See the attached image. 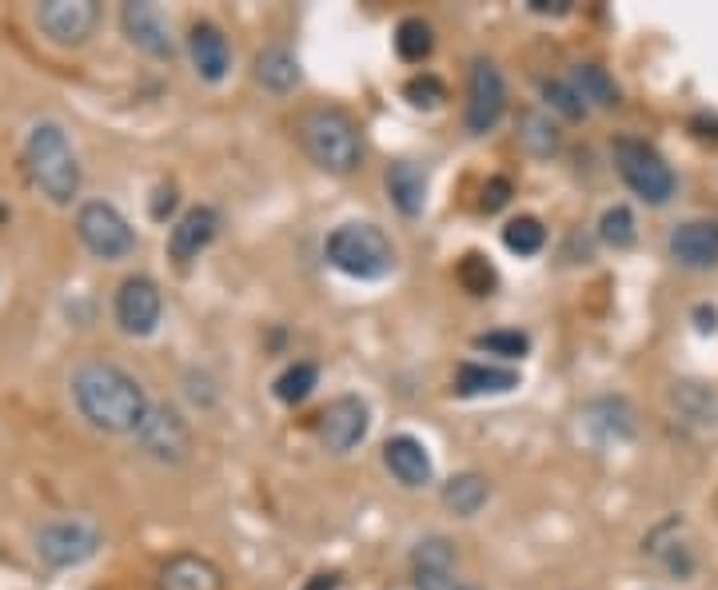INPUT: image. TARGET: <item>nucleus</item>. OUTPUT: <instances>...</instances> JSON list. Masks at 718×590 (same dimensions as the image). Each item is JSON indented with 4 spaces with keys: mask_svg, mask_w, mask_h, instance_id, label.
I'll use <instances>...</instances> for the list:
<instances>
[{
    "mask_svg": "<svg viewBox=\"0 0 718 590\" xmlns=\"http://www.w3.org/2000/svg\"><path fill=\"white\" fill-rule=\"evenodd\" d=\"M316 383H320V367L316 363H296L276 379V399L280 403H304Z\"/></svg>",
    "mask_w": 718,
    "mask_h": 590,
    "instance_id": "29",
    "label": "nucleus"
},
{
    "mask_svg": "<svg viewBox=\"0 0 718 590\" xmlns=\"http://www.w3.org/2000/svg\"><path fill=\"white\" fill-rule=\"evenodd\" d=\"M615 168L627 180V188L643 196L647 204H667L675 196V172L647 140H635V136L615 140Z\"/></svg>",
    "mask_w": 718,
    "mask_h": 590,
    "instance_id": "5",
    "label": "nucleus"
},
{
    "mask_svg": "<svg viewBox=\"0 0 718 590\" xmlns=\"http://www.w3.org/2000/svg\"><path fill=\"white\" fill-rule=\"evenodd\" d=\"M479 351H491V355H503V359H523L531 351V339L523 331H487L475 339Z\"/></svg>",
    "mask_w": 718,
    "mask_h": 590,
    "instance_id": "31",
    "label": "nucleus"
},
{
    "mask_svg": "<svg viewBox=\"0 0 718 590\" xmlns=\"http://www.w3.org/2000/svg\"><path fill=\"white\" fill-rule=\"evenodd\" d=\"M671 256L691 268V272H707L718 268V220H691L679 224L671 232Z\"/></svg>",
    "mask_w": 718,
    "mask_h": 590,
    "instance_id": "15",
    "label": "nucleus"
},
{
    "mask_svg": "<svg viewBox=\"0 0 718 590\" xmlns=\"http://www.w3.org/2000/svg\"><path fill=\"white\" fill-rule=\"evenodd\" d=\"M519 140H523V148L531 152V156H551V152H559V128H555V120L551 116H543V112H523L519 116Z\"/></svg>",
    "mask_w": 718,
    "mask_h": 590,
    "instance_id": "25",
    "label": "nucleus"
},
{
    "mask_svg": "<svg viewBox=\"0 0 718 590\" xmlns=\"http://www.w3.org/2000/svg\"><path fill=\"white\" fill-rule=\"evenodd\" d=\"M367 427H371V411L359 395H340L320 415V439L336 455H348L352 447H359L367 439Z\"/></svg>",
    "mask_w": 718,
    "mask_h": 590,
    "instance_id": "12",
    "label": "nucleus"
},
{
    "mask_svg": "<svg viewBox=\"0 0 718 590\" xmlns=\"http://www.w3.org/2000/svg\"><path fill=\"white\" fill-rule=\"evenodd\" d=\"M435 48V36H431V24L419 20V16H407L399 28H395V52L407 60V64H419L427 60Z\"/></svg>",
    "mask_w": 718,
    "mask_h": 590,
    "instance_id": "27",
    "label": "nucleus"
},
{
    "mask_svg": "<svg viewBox=\"0 0 718 590\" xmlns=\"http://www.w3.org/2000/svg\"><path fill=\"white\" fill-rule=\"evenodd\" d=\"M459 284L471 295H491V288H495V268H491L483 256H463V264H459Z\"/></svg>",
    "mask_w": 718,
    "mask_h": 590,
    "instance_id": "33",
    "label": "nucleus"
},
{
    "mask_svg": "<svg viewBox=\"0 0 718 590\" xmlns=\"http://www.w3.org/2000/svg\"><path fill=\"white\" fill-rule=\"evenodd\" d=\"M188 52H192L196 76L208 80V84H220L228 76V68H232V48H228L224 32L216 24H208V20H196L188 28Z\"/></svg>",
    "mask_w": 718,
    "mask_h": 590,
    "instance_id": "14",
    "label": "nucleus"
},
{
    "mask_svg": "<svg viewBox=\"0 0 718 590\" xmlns=\"http://www.w3.org/2000/svg\"><path fill=\"white\" fill-rule=\"evenodd\" d=\"M72 399L80 415L108 435H136L144 415H148V395L144 387L116 363H80L72 371Z\"/></svg>",
    "mask_w": 718,
    "mask_h": 590,
    "instance_id": "1",
    "label": "nucleus"
},
{
    "mask_svg": "<svg viewBox=\"0 0 718 590\" xmlns=\"http://www.w3.org/2000/svg\"><path fill=\"white\" fill-rule=\"evenodd\" d=\"M136 443L144 447V455H152L156 463H168V467H176L192 455V431H188L184 415L168 403L148 407V415L136 431Z\"/></svg>",
    "mask_w": 718,
    "mask_h": 590,
    "instance_id": "8",
    "label": "nucleus"
},
{
    "mask_svg": "<svg viewBox=\"0 0 718 590\" xmlns=\"http://www.w3.org/2000/svg\"><path fill=\"white\" fill-rule=\"evenodd\" d=\"M120 24H124L128 40H132L140 52H148V56H156V60H172L176 40H172V24H168L164 8H156V4H148V0H132V4L120 8Z\"/></svg>",
    "mask_w": 718,
    "mask_h": 590,
    "instance_id": "13",
    "label": "nucleus"
},
{
    "mask_svg": "<svg viewBox=\"0 0 718 590\" xmlns=\"http://www.w3.org/2000/svg\"><path fill=\"white\" fill-rule=\"evenodd\" d=\"M587 423L599 427L607 439H631L635 435V415L623 399H603V403L587 407Z\"/></svg>",
    "mask_w": 718,
    "mask_h": 590,
    "instance_id": "26",
    "label": "nucleus"
},
{
    "mask_svg": "<svg viewBox=\"0 0 718 590\" xmlns=\"http://www.w3.org/2000/svg\"><path fill=\"white\" fill-rule=\"evenodd\" d=\"M671 407H675L679 419L691 423V427H703V431L718 427V391L711 383H695V379L675 383V387H671Z\"/></svg>",
    "mask_w": 718,
    "mask_h": 590,
    "instance_id": "19",
    "label": "nucleus"
},
{
    "mask_svg": "<svg viewBox=\"0 0 718 590\" xmlns=\"http://www.w3.org/2000/svg\"><path fill=\"white\" fill-rule=\"evenodd\" d=\"M543 96H547V104H551L555 112H563L567 120H583V116H587V104L575 96V88H571V84L547 80V84H543Z\"/></svg>",
    "mask_w": 718,
    "mask_h": 590,
    "instance_id": "35",
    "label": "nucleus"
},
{
    "mask_svg": "<svg viewBox=\"0 0 718 590\" xmlns=\"http://www.w3.org/2000/svg\"><path fill=\"white\" fill-rule=\"evenodd\" d=\"M387 196L403 216H419L427 204V172L411 160H399L387 168Z\"/></svg>",
    "mask_w": 718,
    "mask_h": 590,
    "instance_id": "20",
    "label": "nucleus"
},
{
    "mask_svg": "<svg viewBox=\"0 0 718 590\" xmlns=\"http://www.w3.org/2000/svg\"><path fill=\"white\" fill-rule=\"evenodd\" d=\"M467 132L483 136L491 132L499 120H503V108H507V84H503V72L495 60H475L471 64V84H467Z\"/></svg>",
    "mask_w": 718,
    "mask_h": 590,
    "instance_id": "10",
    "label": "nucleus"
},
{
    "mask_svg": "<svg viewBox=\"0 0 718 590\" xmlns=\"http://www.w3.org/2000/svg\"><path fill=\"white\" fill-rule=\"evenodd\" d=\"M256 80L272 92H292L300 84V60L284 44H272L256 56Z\"/></svg>",
    "mask_w": 718,
    "mask_h": 590,
    "instance_id": "22",
    "label": "nucleus"
},
{
    "mask_svg": "<svg viewBox=\"0 0 718 590\" xmlns=\"http://www.w3.org/2000/svg\"><path fill=\"white\" fill-rule=\"evenodd\" d=\"M383 463H387V471H391L403 487H427V483L435 479L431 455H427V447H423L415 435H395V439H387Z\"/></svg>",
    "mask_w": 718,
    "mask_h": 590,
    "instance_id": "17",
    "label": "nucleus"
},
{
    "mask_svg": "<svg viewBox=\"0 0 718 590\" xmlns=\"http://www.w3.org/2000/svg\"><path fill=\"white\" fill-rule=\"evenodd\" d=\"M24 164L40 196H48L52 204H72V196L80 192V160L60 124H36L28 132Z\"/></svg>",
    "mask_w": 718,
    "mask_h": 590,
    "instance_id": "2",
    "label": "nucleus"
},
{
    "mask_svg": "<svg viewBox=\"0 0 718 590\" xmlns=\"http://www.w3.org/2000/svg\"><path fill=\"white\" fill-rule=\"evenodd\" d=\"M527 8L539 16H563L571 8V0H527Z\"/></svg>",
    "mask_w": 718,
    "mask_h": 590,
    "instance_id": "39",
    "label": "nucleus"
},
{
    "mask_svg": "<svg viewBox=\"0 0 718 590\" xmlns=\"http://www.w3.org/2000/svg\"><path fill=\"white\" fill-rule=\"evenodd\" d=\"M415 587L419 590H471V587H463L459 579H451V575H439V571H415Z\"/></svg>",
    "mask_w": 718,
    "mask_h": 590,
    "instance_id": "37",
    "label": "nucleus"
},
{
    "mask_svg": "<svg viewBox=\"0 0 718 590\" xmlns=\"http://www.w3.org/2000/svg\"><path fill=\"white\" fill-rule=\"evenodd\" d=\"M519 387V371L511 367H487V363H463L455 371V395L475 399V395H503Z\"/></svg>",
    "mask_w": 718,
    "mask_h": 590,
    "instance_id": "21",
    "label": "nucleus"
},
{
    "mask_svg": "<svg viewBox=\"0 0 718 590\" xmlns=\"http://www.w3.org/2000/svg\"><path fill=\"white\" fill-rule=\"evenodd\" d=\"M160 315H164V299L160 288L148 280V276H128L116 292V323L124 335H152L160 327Z\"/></svg>",
    "mask_w": 718,
    "mask_h": 590,
    "instance_id": "11",
    "label": "nucleus"
},
{
    "mask_svg": "<svg viewBox=\"0 0 718 590\" xmlns=\"http://www.w3.org/2000/svg\"><path fill=\"white\" fill-rule=\"evenodd\" d=\"M36 555L48 563V567H80L88 563L96 551H100V531L88 523V519H60V523H48L36 531Z\"/></svg>",
    "mask_w": 718,
    "mask_h": 590,
    "instance_id": "7",
    "label": "nucleus"
},
{
    "mask_svg": "<svg viewBox=\"0 0 718 590\" xmlns=\"http://www.w3.org/2000/svg\"><path fill=\"white\" fill-rule=\"evenodd\" d=\"M76 236H80V244H84L96 260H124V256H132V248H136V236H132L128 220H124L112 204H104V200H92V204L80 208V216H76Z\"/></svg>",
    "mask_w": 718,
    "mask_h": 590,
    "instance_id": "6",
    "label": "nucleus"
},
{
    "mask_svg": "<svg viewBox=\"0 0 718 590\" xmlns=\"http://www.w3.org/2000/svg\"><path fill=\"white\" fill-rule=\"evenodd\" d=\"M304 590H336V575H316Z\"/></svg>",
    "mask_w": 718,
    "mask_h": 590,
    "instance_id": "41",
    "label": "nucleus"
},
{
    "mask_svg": "<svg viewBox=\"0 0 718 590\" xmlns=\"http://www.w3.org/2000/svg\"><path fill=\"white\" fill-rule=\"evenodd\" d=\"M599 236L611 248H631L635 244V216H631V208H623V204L607 208L603 220H599Z\"/></svg>",
    "mask_w": 718,
    "mask_h": 590,
    "instance_id": "30",
    "label": "nucleus"
},
{
    "mask_svg": "<svg viewBox=\"0 0 718 590\" xmlns=\"http://www.w3.org/2000/svg\"><path fill=\"white\" fill-rule=\"evenodd\" d=\"M443 96H447L443 84H439L435 76H427V72H423V76H411V80L403 84V100H407L411 108H439Z\"/></svg>",
    "mask_w": 718,
    "mask_h": 590,
    "instance_id": "34",
    "label": "nucleus"
},
{
    "mask_svg": "<svg viewBox=\"0 0 718 590\" xmlns=\"http://www.w3.org/2000/svg\"><path fill=\"white\" fill-rule=\"evenodd\" d=\"M571 88H575V96H579L583 104H599V108L619 104V88H615V80L607 76V68H599V64H575Z\"/></svg>",
    "mask_w": 718,
    "mask_h": 590,
    "instance_id": "24",
    "label": "nucleus"
},
{
    "mask_svg": "<svg viewBox=\"0 0 718 590\" xmlns=\"http://www.w3.org/2000/svg\"><path fill=\"white\" fill-rule=\"evenodd\" d=\"M328 260L352 280H383L395 268V248L375 224H344L328 236Z\"/></svg>",
    "mask_w": 718,
    "mask_h": 590,
    "instance_id": "4",
    "label": "nucleus"
},
{
    "mask_svg": "<svg viewBox=\"0 0 718 590\" xmlns=\"http://www.w3.org/2000/svg\"><path fill=\"white\" fill-rule=\"evenodd\" d=\"M507 200H511V180H503V176L487 180V188H483V212H499V208H507Z\"/></svg>",
    "mask_w": 718,
    "mask_h": 590,
    "instance_id": "36",
    "label": "nucleus"
},
{
    "mask_svg": "<svg viewBox=\"0 0 718 590\" xmlns=\"http://www.w3.org/2000/svg\"><path fill=\"white\" fill-rule=\"evenodd\" d=\"M491 499V483L483 475H455L451 483H443V503L447 511H455L459 519H471L487 507Z\"/></svg>",
    "mask_w": 718,
    "mask_h": 590,
    "instance_id": "23",
    "label": "nucleus"
},
{
    "mask_svg": "<svg viewBox=\"0 0 718 590\" xmlns=\"http://www.w3.org/2000/svg\"><path fill=\"white\" fill-rule=\"evenodd\" d=\"M455 567V547L447 539H427L419 543L415 551V571H439V575H451Z\"/></svg>",
    "mask_w": 718,
    "mask_h": 590,
    "instance_id": "32",
    "label": "nucleus"
},
{
    "mask_svg": "<svg viewBox=\"0 0 718 590\" xmlns=\"http://www.w3.org/2000/svg\"><path fill=\"white\" fill-rule=\"evenodd\" d=\"M160 590H224V575L204 555H176L160 567Z\"/></svg>",
    "mask_w": 718,
    "mask_h": 590,
    "instance_id": "18",
    "label": "nucleus"
},
{
    "mask_svg": "<svg viewBox=\"0 0 718 590\" xmlns=\"http://www.w3.org/2000/svg\"><path fill=\"white\" fill-rule=\"evenodd\" d=\"M695 319H699V331H715V327H718V323H715L718 311H715V307H707V303L695 311Z\"/></svg>",
    "mask_w": 718,
    "mask_h": 590,
    "instance_id": "40",
    "label": "nucleus"
},
{
    "mask_svg": "<svg viewBox=\"0 0 718 590\" xmlns=\"http://www.w3.org/2000/svg\"><path fill=\"white\" fill-rule=\"evenodd\" d=\"M503 244H507V252H515V256H535V252H543V244H547V228H543L535 216H519V220H511V224L503 228Z\"/></svg>",
    "mask_w": 718,
    "mask_h": 590,
    "instance_id": "28",
    "label": "nucleus"
},
{
    "mask_svg": "<svg viewBox=\"0 0 718 590\" xmlns=\"http://www.w3.org/2000/svg\"><path fill=\"white\" fill-rule=\"evenodd\" d=\"M300 140L324 172L348 176L363 164V140H359L356 120L340 108H312L300 120Z\"/></svg>",
    "mask_w": 718,
    "mask_h": 590,
    "instance_id": "3",
    "label": "nucleus"
},
{
    "mask_svg": "<svg viewBox=\"0 0 718 590\" xmlns=\"http://www.w3.org/2000/svg\"><path fill=\"white\" fill-rule=\"evenodd\" d=\"M172 208H176V188H160L156 200H152V216H156V220H168Z\"/></svg>",
    "mask_w": 718,
    "mask_h": 590,
    "instance_id": "38",
    "label": "nucleus"
},
{
    "mask_svg": "<svg viewBox=\"0 0 718 590\" xmlns=\"http://www.w3.org/2000/svg\"><path fill=\"white\" fill-rule=\"evenodd\" d=\"M36 24L52 44L76 48L84 44L96 24H100V4L96 0H44L36 8Z\"/></svg>",
    "mask_w": 718,
    "mask_h": 590,
    "instance_id": "9",
    "label": "nucleus"
},
{
    "mask_svg": "<svg viewBox=\"0 0 718 590\" xmlns=\"http://www.w3.org/2000/svg\"><path fill=\"white\" fill-rule=\"evenodd\" d=\"M216 232H220V212L200 204V208L184 212L180 224L172 228V236H168V256L180 260V264H188V260H196V256L216 240Z\"/></svg>",
    "mask_w": 718,
    "mask_h": 590,
    "instance_id": "16",
    "label": "nucleus"
}]
</instances>
